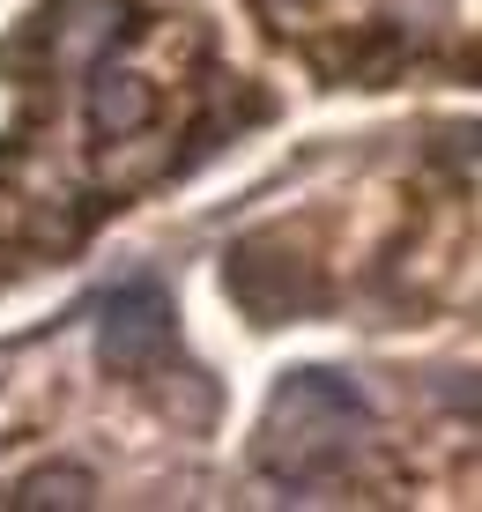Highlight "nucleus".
I'll return each instance as SVG.
<instances>
[{"label": "nucleus", "instance_id": "4", "mask_svg": "<svg viewBox=\"0 0 482 512\" xmlns=\"http://www.w3.org/2000/svg\"><path fill=\"white\" fill-rule=\"evenodd\" d=\"M89 119H97L104 134H134L141 119H149V82L127 75V67H104V75L89 82Z\"/></svg>", "mask_w": 482, "mask_h": 512}, {"label": "nucleus", "instance_id": "3", "mask_svg": "<svg viewBox=\"0 0 482 512\" xmlns=\"http://www.w3.org/2000/svg\"><path fill=\"white\" fill-rule=\"evenodd\" d=\"M119 38H127V8L119 0H67L60 23H52V52L67 67H97Z\"/></svg>", "mask_w": 482, "mask_h": 512}, {"label": "nucleus", "instance_id": "5", "mask_svg": "<svg viewBox=\"0 0 482 512\" xmlns=\"http://www.w3.org/2000/svg\"><path fill=\"white\" fill-rule=\"evenodd\" d=\"M89 498H97V475L52 461V468H30L23 483H15L8 505H23V512H75V505H89Z\"/></svg>", "mask_w": 482, "mask_h": 512}, {"label": "nucleus", "instance_id": "1", "mask_svg": "<svg viewBox=\"0 0 482 512\" xmlns=\"http://www.w3.org/2000/svg\"><path fill=\"white\" fill-rule=\"evenodd\" d=\"M371 423V401L349 372H327V364H305L267 394V423H260V468L282 475V483H319L356 453Z\"/></svg>", "mask_w": 482, "mask_h": 512}, {"label": "nucleus", "instance_id": "2", "mask_svg": "<svg viewBox=\"0 0 482 512\" xmlns=\"http://www.w3.org/2000/svg\"><path fill=\"white\" fill-rule=\"evenodd\" d=\"M171 357V297L156 290L149 275L141 282H119L97 312V364L119 379H141Z\"/></svg>", "mask_w": 482, "mask_h": 512}]
</instances>
